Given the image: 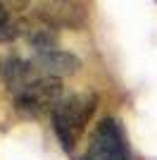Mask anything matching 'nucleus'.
Here are the masks:
<instances>
[{
	"instance_id": "1",
	"label": "nucleus",
	"mask_w": 157,
	"mask_h": 160,
	"mask_svg": "<svg viewBox=\"0 0 157 160\" xmlns=\"http://www.w3.org/2000/svg\"><path fill=\"white\" fill-rule=\"evenodd\" d=\"M95 108H98V96L91 91L74 93L57 103V108L52 110V129L64 151H74L91 117L95 115Z\"/></svg>"
},
{
	"instance_id": "2",
	"label": "nucleus",
	"mask_w": 157,
	"mask_h": 160,
	"mask_svg": "<svg viewBox=\"0 0 157 160\" xmlns=\"http://www.w3.org/2000/svg\"><path fill=\"white\" fill-rule=\"evenodd\" d=\"M81 160H129L126 134L114 117H102L93 129L88 151Z\"/></svg>"
},
{
	"instance_id": "3",
	"label": "nucleus",
	"mask_w": 157,
	"mask_h": 160,
	"mask_svg": "<svg viewBox=\"0 0 157 160\" xmlns=\"http://www.w3.org/2000/svg\"><path fill=\"white\" fill-rule=\"evenodd\" d=\"M59 100H62V84H59V79H52V77H40L14 96L17 110L26 115H52Z\"/></svg>"
},
{
	"instance_id": "4",
	"label": "nucleus",
	"mask_w": 157,
	"mask_h": 160,
	"mask_svg": "<svg viewBox=\"0 0 157 160\" xmlns=\"http://www.w3.org/2000/svg\"><path fill=\"white\" fill-rule=\"evenodd\" d=\"M33 17L57 31V29H81L88 19V12L81 2H48L40 5Z\"/></svg>"
},
{
	"instance_id": "5",
	"label": "nucleus",
	"mask_w": 157,
	"mask_h": 160,
	"mask_svg": "<svg viewBox=\"0 0 157 160\" xmlns=\"http://www.w3.org/2000/svg\"><path fill=\"white\" fill-rule=\"evenodd\" d=\"M0 77H2L5 86L10 88L12 96L24 91V88L29 86V84H33L36 79H40V74L36 72L33 62L21 60L17 55H2V58H0Z\"/></svg>"
},
{
	"instance_id": "6",
	"label": "nucleus",
	"mask_w": 157,
	"mask_h": 160,
	"mask_svg": "<svg viewBox=\"0 0 157 160\" xmlns=\"http://www.w3.org/2000/svg\"><path fill=\"white\" fill-rule=\"evenodd\" d=\"M33 67L40 77H52V79H59V77H72L81 69V60H78L74 53H67V50H50V53H38L33 55Z\"/></svg>"
},
{
	"instance_id": "7",
	"label": "nucleus",
	"mask_w": 157,
	"mask_h": 160,
	"mask_svg": "<svg viewBox=\"0 0 157 160\" xmlns=\"http://www.w3.org/2000/svg\"><path fill=\"white\" fill-rule=\"evenodd\" d=\"M21 33V22L14 19L12 12L0 2V43L2 41H12Z\"/></svg>"
}]
</instances>
